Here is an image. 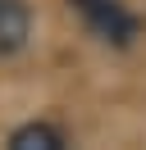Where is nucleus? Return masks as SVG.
I'll return each mask as SVG.
<instances>
[{"instance_id": "nucleus-2", "label": "nucleus", "mask_w": 146, "mask_h": 150, "mask_svg": "<svg viewBox=\"0 0 146 150\" xmlns=\"http://www.w3.org/2000/svg\"><path fill=\"white\" fill-rule=\"evenodd\" d=\"M32 37V9L27 0H0V59L18 55Z\"/></svg>"}, {"instance_id": "nucleus-3", "label": "nucleus", "mask_w": 146, "mask_h": 150, "mask_svg": "<svg viewBox=\"0 0 146 150\" xmlns=\"http://www.w3.org/2000/svg\"><path fill=\"white\" fill-rule=\"evenodd\" d=\"M69 146V132L59 123H23V127L9 132V150H64Z\"/></svg>"}, {"instance_id": "nucleus-1", "label": "nucleus", "mask_w": 146, "mask_h": 150, "mask_svg": "<svg viewBox=\"0 0 146 150\" xmlns=\"http://www.w3.org/2000/svg\"><path fill=\"white\" fill-rule=\"evenodd\" d=\"M82 14V23L91 28V37L110 41V46H132L142 37V18L128 9L123 0H69Z\"/></svg>"}]
</instances>
